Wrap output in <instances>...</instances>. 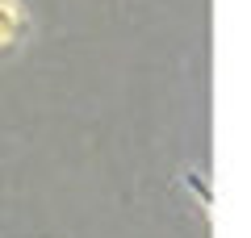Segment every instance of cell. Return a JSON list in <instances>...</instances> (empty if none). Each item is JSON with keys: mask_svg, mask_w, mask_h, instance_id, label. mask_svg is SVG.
<instances>
[{"mask_svg": "<svg viewBox=\"0 0 251 238\" xmlns=\"http://www.w3.org/2000/svg\"><path fill=\"white\" fill-rule=\"evenodd\" d=\"M13 34H17V13H13L9 4L0 0V42H9Z\"/></svg>", "mask_w": 251, "mask_h": 238, "instance_id": "6da1fadb", "label": "cell"}]
</instances>
